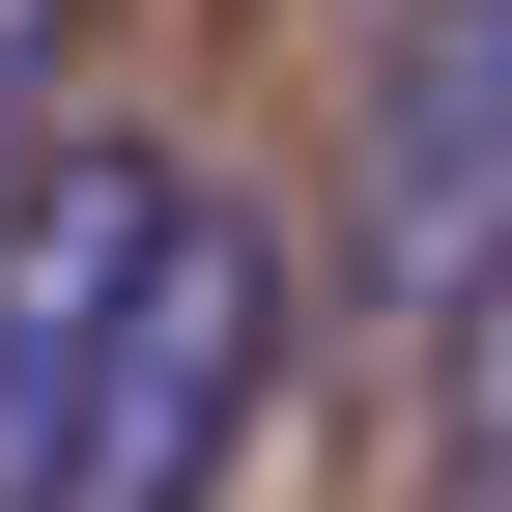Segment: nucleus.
<instances>
[{
  "mask_svg": "<svg viewBox=\"0 0 512 512\" xmlns=\"http://www.w3.org/2000/svg\"><path fill=\"white\" fill-rule=\"evenodd\" d=\"M256 370H285V228L200 171V200L143 228V285H114V342H86V399H57L29 512H200L228 427H256Z\"/></svg>",
  "mask_w": 512,
  "mask_h": 512,
  "instance_id": "nucleus-1",
  "label": "nucleus"
},
{
  "mask_svg": "<svg viewBox=\"0 0 512 512\" xmlns=\"http://www.w3.org/2000/svg\"><path fill=\"white\" fill-rule=\"evenodd\" d=\"M342 256H370V313H484L512 285V0H399V29H370Z\"/></svg>",
  "mask_w": 512,
  "mask_h": 512,
  "instance_id": "nucleus-2",
  "label": "nucleus"
},
{
  "mask_svg": "<svg viewBox=\"0 0 512 512\" xmlns=\"http://www.w3.org/2000/svg\"><path fill=\"white\" fill-rule=\"evenodd\" d=\"M171 200H200L171 143H57L0 200V512H29V456H57V399H86V342H114V285H143Z\"/></svg>",
  "mask_w": 512,
  "mask_h": 512,
  "instance_id": "nucleus-3",
  "label": "nucleus"
},
{
  "mask_svg": "<svg viewBox=\"0 0 512 512\" xmlns=\"http://www.w3.org/2000/svg\"><path fill=\"white\" fill-rule=\"evenodd\" d=\"M57 57H86V0H0V200L57 171Z\"/></svg>",
  "mask_w": 512,
  "mask_h": 512,
  "instance_id": "nucleus-4",
  "label": "nucleus"
},
{
  "mask_svg": "<svg viewBox=\"0 0 512 512\" xmlns=\"http://www.w3.org/2000/svg\"><path fill=\"white\" fill-rule=\"evenodd\" d=\"M456 512H512V285L456 313Z\"/></svg>",
  "mask_w": 512,
  "mask_h": 512,
  "instance_id": "nucleus-5",
  "label": "nucleus"
}]
</instances>
